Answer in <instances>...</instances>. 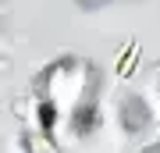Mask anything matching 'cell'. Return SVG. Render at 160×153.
<instances>
[{
  "label": "cell",
  "mask_w": 160,
  "mask_h": 153,
  "mask_svg": "<svg viewBox=\"0 0 160 153\" xmlns=\"http://www.w3.org/2000/svg\"><path fill=\"white\" fill-rule=\"evenodd\" d=\"M89 93V68L82 61H61L46 71V96L43 103H50L53 110H75Z\"/></svg>",
  "instance_id": "cell-1"
},
{
  "label": "cell",
  "mask_w": 160,
  "mask_h": 153,
  "mask_svg": "<svg viewBox=\"0 0 160 153\" xmlns=\"http://www.w3.org/2000/svg\"><path fill=\"white\" fill-rule=\"evenodd\" d=\"M82 7H96V4H107V0H78Z\"/></svg>",
  "instance_id": "cell-3"
},
{
  "label": "cell",
  "mask_w": 160,
  "mask_h": 153,
  "mask_svg": "<svg viewBox=\"0 0 160 153\" xmlns=\"http://www.w3.org/2000/svg\"><path fill=\"white\" fill-rule=\"evenodd\" d=\"M121 121H125V128L128 132H139L149 121V110H146V103L139 100V96H132V100H125V107H121Z\"/></svg>",
  "instance_id": "cell-2"
},
{
  "label": "cell",
  "mask_w": 160,
  "mask_h": 153,
  "mask_svg": "<svg viewBox=\"0 0 160 153\" xmlns=\"http://www.w3.org/2000/svg\"><path fill=\"white\" fill-rule=\"evenodd\" d=\"M157 153H160V150H157Z\"/></svg>",
  "instance_id": "cell-4"
}]
</instances>
